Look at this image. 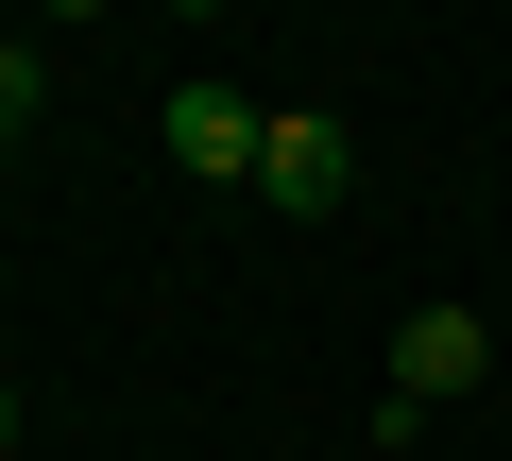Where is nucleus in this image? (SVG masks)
<instances>
[{"mask_svg": "<svg viewBox=\"0 0 512 461\" xmlns=\"http://www.w3.org/2000/svg\"><path fill=\"white\" fill-rule=\"evenodd\" d=\"M478 376H495V325L478 308H410L393 325V410H461Z\"/></svg>", "mask_w": 512, "mask_h": 461, "instance_id": "obj_1", "label": "nucleus"}, {"mask_svg": "<svg viewBox=\"0 0 512 461\" xmlns=\"http://www.w3.org/2000/svg\"><path fill=\"white\" fill-rule=\"evenodd\" d=\"M256 205H291V222L342 205V120H325V103H274V137H256Z\"/></svg>", "mask_w": 512, "mask_h": 461, "instance_id": "obj_2", "label": "nucleus"}, {"mask_svg": "<svg viewBox=\"0 0 512 461\" xmlns=\"http://www.w3.org/2000/svg\"><path fill=\"white\" fill-rule=\"evenodd\" d=\"M256 137H274V103H239V86H171V154L205 188H256Z\"/></svg>", "mask_w": 512, "mask_h": 461, "instance_id": "obj_3", "label": "nucleus"}, {"mask_svg": "<svg viewBox=\"0 0 512 461\" xmlns=\"http://www.w3.org/2000/svg\"><path fill=\"white\" fill-rule=\"evenodd\" d=\"M35 103H52V52H18V35H0V137H18Z\"/></svg>", "mask_w": 512, "mask_h": 461, "instance_id": "obj_4", "label": "nucleus"}, {"mask_svg": "<svg viewBox=\"0 0 512 461\" xmlns=\"http://www.w3.org/2000/svg\"><path fill=\"white\" fill-rule=\"evenodd\" d=\"M0 461H18V376H0Z\"/></svg>", "mask_w": 512, "mask_h": 461, "instance_id": "obj_5", "label": "nucleus"}, {"mask_svg": "<svg viewBox=\"0 0 512 461\" xmlns=\"http://www.w3.org/2000/svg\"><path fill=\"white\" fill-rule=\"evenodd\" d=\"M0 171H18V137H0Z\"/></svg>", "mask_w": 512, "mask_h": 461, "instance_id": "obj_6", "label": "nucleus"}]
</instances>
